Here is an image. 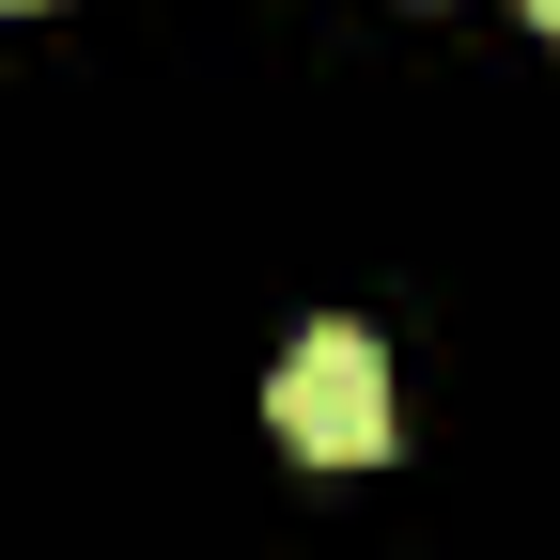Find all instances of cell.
I'll return each instance as SVG.
<instances>
[{"label":"cell","instance_id":"7a4b0ae2","mask_svg":"<svg viewBox=\"0 0 560 560\" xmlns=\"http://www.w3.org/2000/svg\"><path fill=\"white\" fill-rule=\"evenodd\" d=\"M529 16H545V32H560V0H529Z\"/></svg>","mask_w":560,"mask_h":560},{"label":"cell","instance_id":"6da1fadb","mask_svg":"<svg viewBox=\"0 0 560 560\" xmlns=\"http://www.w3.org/2000/svg\"><path fill=\"white\" fill-rule=\"evenodd\" d=\"M265 420L296 452H327V467H374L389 452V342L359 312H312L296 342H280V374H265Z\"/></svg>","mask_w":560,"mask_h":560}]
</instances>
